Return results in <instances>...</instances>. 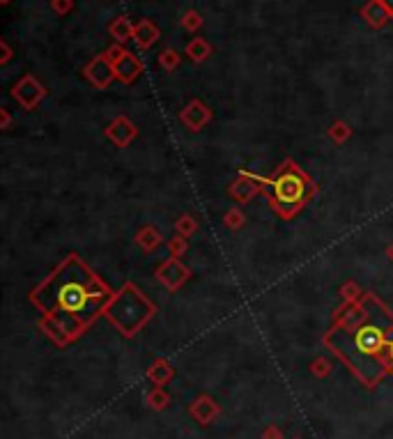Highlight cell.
Returning <instances> with one entry per match:
<instances>
[{
	"label": "cell",
	"mask_w": 393,
	"mask_h": 439,
	"mask_svg": "<svg viewBox=\"0 0 393 439\" xmlns=\"http://www.w3.org/2000/svg\"><path fill=\"white\" fill-rule=\"evenodd\" d=\"M113 297L106 283L87 269L81 258L70 256L33 292L31 299L44 313L42 327L48 329L46 334L63 345L65 336H78L97 315L106 313Z\"/></svg>",
	"instance_id": "cell-1"
},
{
	"label": "cell",
	"mask_w": 393,
	"mask_h": 439,
	"mask_svg": "<svg viewBox=\"0 0 393 439\" xmlns=\"http://www.w3.org/2000/svg\"><path fill=\"white\" fill-rule=\"evenodd\" d=\"M264 189L269 193L271 210L281 219H292L318 193L316 184L308 180V175H303L299 166L292 161H286L271 178H267Z\"/></svg>",
	"instance_id": "cell-2"
},
{
	"label": "cell",
	"mask_w": 393,
	"mask_h": 439,
	"mask_svg": "<svg viewBox=\"0 0 393 439\" xmlns=\"http://www.w3.org/2000/svg\"><path fill=\"white\" fill-rule=\"evenodd\" d=\"M154 304L150 299L143 297V292L134 286V283H126V286L117 292L113 301L106 308V318L113 322V325L122 331L124 336H134L147 320L154 315Z\"/></svg>",
	"instance_id": "cell-3"
},
{
	"label": "cell",
	"mask_w": 393,
	"mask_h": 439,
	"mask_svg": "<svg viewBox=\"0 0 393 439\" xmlns=\"http://www.w3.org/2000/svg\"><path fill=\"white\" fill-rule=\"evenodd\" d=\"M352 331H355V334H352V345H355L359 354L375 357L382 352V349H389L384 329L375 325V322H361V325L355 327Z\"/></svg>",
	"instance_id": "cell-4"
},
{
	"label": "cell",
	"mask_w": 393,
	"mask_h": 439,
	"mask_svg": "<svg viewBox=\"0 0 393 439\" xmlns=\"http://www.w3.org/2000/svg\"><path fill=\"white\" fill-rule=\"evenodd\" d=\"M12 97L26 111H35L37 104L46 97V87L39 83L33 74H26L23 79L12 87Z\"/></svg>",
	"instance_id": "cell-5"
},
{
	"label": "cell",
	"mask_w": 393,
	"mask_h": 439,
	"mask_svg": "<svg viewBox=\"0 0 393 439\" xmlns=\"http://www.w3.org/2000/svg\"><path fill=\"white\" fill-rule=\"evenodd\" d=\"M264 184H267V178H260V175H253V173H249V170H242L239 178L230 184L228 193H230V196L237 200V202L247 205V202L253 200V196H258V193L264 189Z\"/></svg>",
	"instance_id": "cell-6"
},
{
	"label": "cell",
	"mask_w": 393,
	"mask_h": 439,
	"mask_svg": "<svg viewBox=\"0 0 393 439\" xmlns=\"http://www.w3.org/2000/svg\"><path fill=\"white\" fill-rule=\"evenodd\" d=\"M189 276H191V271H189V267L182 265L180 258H171L156 267V278H159L161 286L171 292L180 290L184 283L189 281Z\"/></svg>",
	"instance_id": "cell-7"
},
{
	"label": "cell",
	"mask_w": 393,
	"mask_h": 439,
	"mask_svg": "<svg viewBox=\"0 0 393 439\" xmlns=\"http://www.w3.org/2000/svg\"><path fill=\"white\" fill-rule=\"evenodd\" d=\"M83 74H85V79L90 81L95 87H99V90H106V87L111 85L113 79H115L113 65L106 60V55H104V53H102V55H97V58H92V60L85 65Z\"/></svg>",
	"instance_id": "cell-8"
},
{
	"label": "cell",
	"mask_w": 393,
	"mask_h": 439,
	"mask_svg": "<svg viewBox=\"0 0 393 439\" xmlns=\"http://www.w3.org/2000/svg\"><path fill=\"white\" fill-rule=\"evenodd\" d=\"M104 136L113 145H117V148H126V145H129L136 139V136H139V129H136V124L129 118L120 115V118H115L111 124L106 126Z\"/></svg>",
	"instance_id": "cell-9"
},
{
	"label": "cell",
	"mask_w": 393,
	"mask_h": 439,
	"mask_svg": "<svg viewBox=\"0 0 393 439\" xmlns=\"http://www.w3.org/2000/svg\"><path fill=\"white\" fill-rule=\"evenodd\" d=\"M180 120L189 131H200L203 126L212 120V111L208 109V104H203L200 99H191L189 106L180 113Z\"/></svg>",
	"instance_id": "cell-10"
},
{
	"label": "cell",
	"mask_w": 393,
	"mask_h": 439,
	"mask_svg": "<svg viewBox=\"0 0 393 439\" xmlns=\"http://www.w3.org/2000/svg\"><path fill=\"white\" fill-rule=\"evenodd\" d=\"M113 70H115V79L120 81V83H134V81L141 76L143 65H141V60H139V58H136L134 53L126 51V53L120 58V60L113 65Z\"/></svg>",
	"instance_id": "cell-11"
},
{
	"label": "cell",
	"mask_w": 393,
	"mask_h": 439,
	"mask_svg": "<svg viewBox=\"0 0 393 439\" xmlns=\"http://www.w3.org/2000/svg\"><path fill=\"white\" fill-rule=\"evenodd\" d=\"M361 18H363V21H366L370 28L379 31V28L387 26V21H391V14L387 12L384 5H382L379 0H368V3L361 7Z\"/></svg>",
	"instance_id": "cell-12"
},
{
	"label": "cell",
	"mask_w": 393,
	"mask_h": 439,
	"mask_svg": "<svg viewBox=\"0 0 393 439\" xmlns=\"http://www.w3.org/2000/svg\"><path fill=\"white\" fill-rule=\"evenodd\" d=\"M159 40V28H156L150 18H145V21H139L134 28V42L139 44L141 48H150L156 44Z\"/></svg>",
	"instance_id": "cell-13"
},
{
	"label": "cell",
	"mask_w": 393,
	"mask_h": 439,
	"mask_svg": "<svg viewBox=\"0 0 393 439\" xmlns=\"http://www.w3.org/2000/svg\"><path fill=\"white\" fill-rule=\"evenodd\" d=\"M134 28L136 23H131L126 16H117L113 18V23L108 26V33H111V37H115L117 44H124L126 40H134Z\"/></svg>",
	"instance_id": "cell-14"
},
{
	"label": "cell",
	"mask_w": 393,
	"mask_h": 439,
	"mask_svg": "<svg viewBox=\"0 0 393 439\" xmlns=\"http://www.w3.org/2000/svg\"><path fill=\"white\" fill-rule=\"evenodd\" d=\"M161 242H163L161 232L156 230L154 226H143V228L139 230V235H136V244H139V246H141L145 253H150V251H154L156 246H161Z\"/></svg>",
	"instance_id": "cell-15"
},
{
	"label": "cell",
	"mask_w": 393,
	"mask_h": 439,
	"mask_svg": "<svg viewBox=\"0 0 393 439\" xmlns=\"http://www.w3.org/2000/svg\"><path fill=\"white\" fill-rule=\"evenodd\" d=\"M186 55H189L193 63L208 60L212 55V44L208 40H203V37H193V40L186 44Z\"/></svg>",
	"instance_id": "cell-16"
},
{
	"label": "cell",
	"mask_w": 393,
	"mask_h": 439,
	"mask_svg": "<svg viewBox=\"0 0 393 439\" xmlns=\"http://www.w3.org/2000/svg\"><path fill=\"white\" fill-rule=\"evenodd\" d=\"M180 60L182 55L175 51V48H163V51L159 53V67L166 72H175L180 67Z\"/></svg>",
	"instance_id": "cell-17"
},
{
	"label": "cell",
	"mask_w": 393,
	"mask_h": 439,
	"mask_svg": "<svg viewBox=\"0 0 393 439\" xmlns=\"http://www.w3.org/2000/svg\"><path fill=\"white\" fill-rule=\"evenodd\" d=\"M329 139L333 141V143H338V145H343L345 143L350 136H352V129H350V124H345L343 120H338V122H333L331 126H329Z\"/></svg>",
	"instance_id": "cell-18"
},
{
	"label": "cell",
	"mask_w": 393,
	"mask_h": 439,
	"mask_svg": "<svg viewBox=\"0 0 393 439\" xmlns=\"http://www.w3.org/2000/svg\"><path fill=\"white\" fill-rule=\"evenodd\" d=\"M195 230H198V223H195L191 214H184V217H180L178 223H175V232H178L180 237H191Z\"/></svg>",
	"instance_id": "cell-19"
},
{
	"label": "cell",
	"mask_w": 393,
	"mask_h": 439,
	"mask_svg": "<svg viewBox=\"0 0 393 439\" xmlns=\"http://www.w3.org/2000/svg\"><path fill=\"white\" fill-rule=\"evenodd\" d=\"M180 26L184 28V31H189V33H198L200 28H203V16L195 12V9H189V12L182 14Z\"/></svg>",
	"instance_id": "cell-20"
},
{
	"label": "cell",
	"mask_w": 393,
	"mask_h": 439,
	"mask_svg": "<svg viewBox=\"0 0 393 439\" xmlns=\"http://www.w3.org/2000/svg\"><path fill=\"white\" fill-rule=\"evenodd\" d=\"M223 223L228 226L230 230H239L244 223H247V217H244V212L239 207H232L223 214Z\"/></svg>",
	"instance_id": "cell-21"
},
{
	"label": "cell",
	"mask_w": 393,
	"mask_h": 439,
	"mask_svg": "<svg viewBox=\"0 0 393 439\" xmlns=\"http://www.w3.org/2000/svg\"><path fill=\"white\" fill-rule=\"evenodd\" d=\"M340 295H343V299L348 301V304H352V301H359V299H361L363 292L359 290V286H357L355 281H350V283H345V286L340 288Z\"/></svg>",
	"instance_id": "cell-22"
},
{
	"label": "cell",
	"mask_w": 393,
	"mask_h": 439,
	"mask_svg": "<svg viewBox=\"0 0 393 439\" xmlns=\"http://www.w3.org/2000/svg\"><path fill=\"white\" fill-rule=\"evenodd\" d=\"M210 405V400L208 398H203V400H198V403L193 405V414L200 418V421H208V418L216 412V407L212 405V407H208Z\"/></svg>",
	"instance_id": "cell-23"
},
{
	"label": "cell",
	"mask_w": 393,
	"mask_h": 439,
	"mask_svg": "<svg viewBox=\"0 0 393 439\" xmlns=\"http://www.w3.org/2000/svg\"><path fill=\"white\" fill-rule=\"evenodd\" d=\"M186 249H189V244H186V237H175L168 242V251H171V258H182Z\"/></svg>",
	"instance_id": "cell-24"
},
{
	"label": "cell",
	"mask_w": 393,
	"mask_h": 439,
	"mask_svg": "<svg viewBox=\"0 0 393 439\" xmlns=\"http://www.w3.org/2000/svg\"><path fill=\"white\" fill-rule=\"evenodd\" d=\"M150 377H154L156 382H163V379L171 377V366L166 364V361H156L154 368L150 370Z\"/></svg>",
	"instance_id": "cell-25"
},
{
	"label": "cell",
	"mask_w": 393,
	"mask_h": 439,
	"mask_svg": "<svg viewBox=\"0 0 393 439\" xmlns=\"http://www.w3.org/2000/svg\"><path fill=\"white\" fill-rule=\"evenodd\" d=\"M51 7H53V12H55V14L65 16V14H70L72 9H74V0H53Z\"/></svg>",
	"instance_id": "cell-26"
},
{
	"label": "cell",
	"mask_w": 393,
	"mask_h": 439,
	"mask_svg": "<svg viewBox=\"0 0 393 439\" xmlns=\"http://www.w3.org/2000/svg\"><path fill=\"white\" fill-rule=\"evenodd\" d=\"M126 53V48L122 46V44H115V46H111V48H108V51L104 53L106 55V60L108 63H111V65H115L117 60H120V58Z\"/></svg>",
	"instance_id": "cell-27"
},
{
	"label": "cell",
	"mask_w": 393,
	"mask_h": 439,
	"mask_svg": "<svg viewBox=\"0 0 393 439\" xmlns=\"http://www.w3.org/2000/svg\"><path fill=\"white\" fill-rule=\"evenodd\" d=\"M0 48H3V55H0V65H7L9 60H12V48H9L7 40L0 42Z\"/></svg>",
	"instance_id": "cell-28"
},
{
	"label": "cell",
	"mask_w": 393,
	"mask_h": 439,
	"mask_svg": "<svg viewBox=\"0 0 393 439\" xmlns=\"http://www.w3.org/2000/svg\"><path fill=\"white\" fill-rule=\"evenodd\" d=\"M9 122H12V115H9L7 109H3V111H0V129H7Z\"/></svg>",
	"instance_id": "cell-29"
},
{
	"label": "cell",
	"mask_w": 393,
	"mask_h": 439,
	"mask_svg": "<svg viewBox=\"0 0 393 439\" xmlns=\"http://www.w3.org/2000/svg\"><path fill=\"white\" fill-rule=\"evenodd\" d=\"M313 370H316L318 375H324V373H327V361H324V359H318L316 364H313Z\"/></svg>",
	"instance_id": "cell-30"
},
{
	"label": "cell",
	"mask_w": 393,
	"mask_h": 439,
	"mask_svg": "<svg viewBox=\"0 0 393 439\" xmlns=\"http://www.w3.org/2000/svg\"><path fill=\"white\" fill-rule=\"evenodd\" d=\"M152 403H154V407H163V403H168V396H161V394H154L152 398Z\"/></svg>",
	"instance_id": "cell-31"
},
{
	"label": "cell",
	"mask_w": 393,
	"mask_h": 439,
	"mask_svg": "<svg viewBox=\"0 0 393 439\" xmlns=\"http://www.w3.org/2000/svg\"><path fill=\"white\" fill-rule=\"evenodd\" d=\"M379 3L384 5V9L391 14V18H393V0H379Z\"/></svg>",
	"instance_id": "cell-32"
},
{
	"label": "cell",
	"mask_w": 393,
	"mask_h": 439,
	"mask_svg": "<svg viewBox=\"0 0 393 439\" xmlns=\"http://www.w3.org/2000/svg\"><path fill=\"white\" fill-rule=\"evenodd\" d=\"M387 258H389V260L393 262V242H391L389 246H387Z\"/></svg>",
	"instance_id": "cell-33"
},
{
	"label": "cell",
	"mask_w": 393,
	"mask_h": 439,
	"mask_svg": "<svg viewBox=\"0 0 393 439\" xmlns=\"http://www.w3.org/2000/svg\"><path fill=\"white\" fill-rule=\"evenodd\" d=\"M389 357H391V364H393V340H391V345H389Z\"/></svg>",
	"instance_id": "cell-34"
},
{
	"label": "cell",
	"mask_w": 393,
	"mask_h": 439,
	"mask_svg": "<svg viewBox=\"0 0 393 439\" xmlns=\"http://www.w3.org/2000/svg\"><path fill=\"white\" fill-rule=\"evenodd\" d=\"M0 3H3V5H9V3H12V0H0Z\"/></svg>",
	"instance_id": "cell-35"
}]
</instances>
